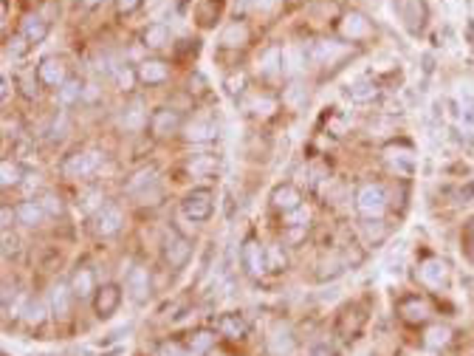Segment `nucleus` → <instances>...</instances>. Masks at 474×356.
Returning <instances> with one entry per match:
<instances>
[{
  "mask_svg": "<svg viewBox=\"0 0 474 356\" xmlns=\"http://www.w3.org/2000/svg\"><path fill=\"white\" fill-rule=\"evenodd\" d=\"M12 252H17V237H12L9 232L3 235V254L12 257Z\"/></svg>",
  "mask_w": 474,
  "mask_h": 356,
  "instance_id": "nucleus-46",
  "label": "nucleus"
},
{
  "mask_svg": "<svg viewBox=\"0 0 474 356\" xmlns=\"http://www.w3.org/2000/svg\"><path fill=\"white\" fill-rule=\"evenodd\" d=\"M37 80H40L42 85H49V88H62V85L68 82V74H65L62 60L45 57V60L37 65Z\"/></svg>",
  "mask_w": 474,
  "mask_h": 356,
  "instance_id": "nucleus-5",
  "label": "nucleus"
},
{
  "mask_svg": "<svg viewBox=\"0 0 474 356\" xmlns=\"http://www.w3.org/2000/svg\"><path fill=\"white\" fill-rule=\"evenodd\" d=\"M308 221H311V212L305 206L294 209V212H286V229H291V241H299L302 229H308Z\"/></svg>",
  "mask_w": 474,
  "mask_h": 356,
  "instance_id": "nucleus-25",
  "label": "nucleus"
},
{
  "mask_svg": "<svg viewBox=\"0 0 474 356\" xmlns=\"http://www.w3.org/2000/svg\"><path fill=\"white\" fill-rule=\"evenodd\" d=\"M266 254H269V252L260 246L257 241H246V246H243V266H246V272H249L251 277H260V274L269 269Z\"/></svg>",
  "mask_w": 474,
  "mask_h": 356,
  "instance_id": "nucleus-7",
  "label": "nucleus"
},
{
  "mask_svg": "<svg viewBox=\"0 0 474 356\" xmlns=\"http://www.w3.org/2000/svg\"><path fill=\"white\" fill-rule=\"evenodd\" d=\"M421 280L429 283V286H440V283L446 280V266L440 263V260H426L423 269H421Z\"/></svg>",
  "mask_w": 474,
  "mask_h": 356,
  "instance_id": "nucleus-27",
  "label": "nucleus"
},
{
  "mask_svg": "<svg viewBox=\"0 0 474 356\" xmlns=\"http://www.w3.org/2000/svg\"><path fill=\"white\" fill-rule=\"evenodd\" d=\"M373 224H375V221H373ZM373 224H364L367 237H370V241H382V237H384V226H382V221H378V226H373Z\"/></svg>",
  "mask_w": 474,
  "mask_h": 356,
  "instance_id": "nucleus-43",
  "label": "nucleus"
},
{
  "mask_svg": "<svg viewBox=\"0 0 474 356\" xmlns=\"http://www.w3.org/2000/svg\"><path fill=\"white\" fill-rule=\"evenodd\" d=\"M0 176H3V178H0V181H3V187L9 189L12 184H20V178H23V170L17 167L14 161H3V164H0Z\"/></svg>",
  "mask_w": 474,
  "mask_h": 356,
  "instance_id": "nucleus-34",
  "label": "nucleus"
},
{
  "mask_svg": "<svg viewBox=\"0 0 474 356\" xmlns=\"http://www.w3.org/2000/svg\"><path fill=\"white\" fill-rule=\"evenodd\" d=\"M269 351L274 356H288L294 353V337H291V331L286 325H277L271 331V337H269Z\"/></svg>",
  "mask_w": 474,
  "mask_h": 356,
  "instance_id": "nucleus-16",
  "label": "nucleus"
},
{
  "mask_svg": "<svg viewBox=\"0 0 474 356\" xmlns=\"http://www.w3.org/2000/svg\"><path fill=\"white\" fill-rule=\"evenodd\" d=\"M9 54H14V57H23L26 54V37H14V40H9Z\"/></svg>",
  "mask_w": 474,
  "mask_h": 356,
  "instance_id": "nucleus-41",
  "label": "nucleus"
},
{
  "mask_svg": "<svg viewBox=\"0 0 474 356\" xmlns=\"http://www.w3.org/2000/svg\"><path fill=\"white\" fill-rule=\"evenodd\" d=\"M243 74H232L229 80H226V88H229V93H237V91H243Z\"/></svg>",
  "mask_w": 474,
  "mask_h": 356,
  "instance_id": "nucleus-45",
  "label": "nucleus"
},
{
  "mask_svg": "<svg viewBox=\"0 0 474 356\" xmlns=\"http://www.w3.org/2000/svg\"><path fill=\"white\" fill-rule=\"evenodd\" d=\"M212 342H215V337H212L209 331H201V334L192 337V351H195V353H203V351L212 348Z\"/></svg>",
  "mask_w": 474,
  "mask_h": 356,
  "instance_id": "nucleus-37",
  "label": "nucleus"
},
{
  "mask_svg": "<svg viewBox=\"0 0 474 356\" xmlns=\"http://www.w3.org/2000/svg\"><path fill=\"white\" fill-rule=\"evenodd\" d=\"M155 356H186V348L181 342H161Z\"/></svg>",
  "mask_w": 474,
  "mask_h": 356,
  "instance_id": "nucleus-38",
  "label": "nucleus"
},
{
  "mask_svg": "<svg viewBox=\"0 0 474 356\" xmlns=\"http://www.w3.org/2000/svg\"><path fill=\"white\" fill-rule=\"evenodd\" d=\"M178 125H181V113L173 110V108H161L150 116V128H153L155 136H170V133L178 130Z\"/></svg>",
  "mask_w": 474,
  "mask_h": 356,
  "instance_id": "nucleus-9",
  "label": "nucleus"
},
{
  "mask_svg": "<svg viewBox=\"0 0 474 356\" xmlns=\"http://www.w3.org/2000/svg\"><path fill=\"white\" fill-rule=\"evenodd\" d=\"M127 294L138 305L147 302V297H150V274H147V269H141V266L130 269V274H127Z\"/></svg>",
  "mask_w": 474,
  "mask_h": 356,
  "instance_id": "nucleus-6",
  "label": "nucleus"
},
{
  "mask_svg": "<svg viewBox=\"0 0 474 356\" xmlns=\"http://www.w3.org/2000/svg\"><path fill=\"white\" fill-rule=\"evenodd\" d=\"M85 3H88V6H93V3H99V0H85Z\"/></svg>",
  "mask_w": 474,
  "mask_h": 356,
  "instance_id": "nucleus-52",
  "label": "nucleus"
},
{
  "mask_svg": "<svg viewBox=\"0 0 474 356\" xmlns=\"http://www.w3.org/2000/svg\"><path fill=\"white\" fill-rule=\"evenodd\" d=\"M274 108H277V102H274L271 97H266V99H254V102H251V110H254L257 116H269Z\"/></svg>",
  "mask_w": 474,
  "mask_h": 356,
  "instance_id": "nucleus-40",
  "label": "nucleus"
},
{
  "mask_svg": "<svg viewBox=\"0 0 474 356\" xmlns=\"http://www.w3.org/2000/svg\"><path fill=\"white\" fill-rule=\"evenodd\" d=\"M218 331L223 337H229V340H240V337H246L249 325H246V320L240 314H223L218 320Z\"/></svg>",
  "mask_w": 474,
  "mask_h": 356,
  "instance_id": "nucleus-20",
  "label": "nucleus"
},
{
  "mask_svg": "<svg viewBox=\"0 0 474 356\" xmlns=\"http://www.w3.org/2000/svg\"><path fill=\"white\" fill-rule=\"evenodd\" d=\"M17 215V212H12V206H3V229L9 232V226H12V218Z\"/></svg>",
  "mask_w": 474,
  "mask_h": 356,
  "instance_id": "nucleus-49",
  "label": "nucleus"
},
{
  "mask_svg": "<svg viewBox=\"0 0 474 356\" xmlns=\"http://www.w3.org/2000/svg\"><path fill=\"white\" fill-rule=\"evenodd\" d=\"M141 40H145L147 49H164V45L170 43V29L164 26V23H153V26L145 29Z\"/></svg>",
  "mask_w": 474,
  "mask_h": 356,
  "instance_id": "nucleus-24",
  "label": "nucleus"
},
{
  "mask_svg": "<svg viewBox=\"0 0 474 356\" xmlns=\"http://www.w3.org/2000/svg\"><path fill=\"white\" fill-rule=\"evenodd\" d=\"M449 337H452V331H449L446 325H435V328L426 331V345H429V348H443L449 342Z\"/></svg>",
  "mask_w": 474,
  "mask_h": 356,
  "instance_id": "nucleus-33",
  "label": "nucleus"
},
{
  "mask_svg": "<svg viewBox=\"0 0 474 356\" xmlns=\"http://www.w3.org/2000/svg\"><path fill=\"white\" fill-rule=\"evenodd\" d=\"M122 224H125V215H122V209L118 206H102L97 212V235H102V237L116 235L118 229H122Z\"/></svg>",
  "mask_w": 474,
  "mask_h": 356,
  "instance_id": "nucleus-8",
  "label": "nucleus"
},
{
  "mask_svg": "<svg viewBox=\"0 0 474 356\" xmlns=\"http://www.w3.org/2000/svg\"><path fill=\"white\" fill-rule=\"evenodd\" d=\"M99 198H102L99 193H90V195L85 198V209H93V206H97V201H99Z\"/></svg>",
  "mask_w": 474,
  "mask_h": 356,
  "instance_id": "nucleus-50",
  "label": "nucleus"
},
{
  "mask_svg": "<svg viewBox=\"0 0 474 356\" xmlns=\"http://www.w3.org/2000/svg\"><path fill=\"white\" fill-rule=\"evenodd\" d=\"M314 356H325V351H316V353H314Z\"/></svg>",
  "mask_w": 474,
  "mask_h": 356,
  "instance_id": "nucleus-53",
  "label": "nucleus"
},
{
  "mask_svg": "<svg viewBox=\"0 0 474 356\" xmlns=\"http://www.w3.org/2000/svg\"><path fill=\"white\" fill-rule=\"evenodd\" d=\"M387 158L395 164V167L401 164V170H404V173L412 170V153H410V150H401V153H398L395 147H390V150H387Z\"/></svg>",
  "mask_w": 474,
  "mask_h": 356,
  "instance_id": "nucleus-35",
  "label": "nucleus"
},
{
  "mask_svg": "<svg viewBox=\"0 0 474 356\" xmlns=\"http://www.w3.org/2000/svg\"><path fill=\"white\" fill-rule=\"evenodd\" d=\"M271 204L282 212H294L302 206V198H299V189L294 184H279L274 187V193H271Z\"/></svg>",
  "mask_w": 474,
  "mask_h": 356,
  "instance_id": "nucleus-11",
  "label": "nucleus"
},
{
  "mask_svg": "<svg viewBox=\"0 0 474 356\" xmlns=\"http://www.w3.org/2000/svg\"><path fill=\"white\" fill-rule=\"evenodd\" d=\"M186 170L192 176H209V173L218 170V158L215 156H195V158H189Z\"/></svg>",
  "mask_w": 474,
  "mask_h": 356,
  "instance_id": "nucleus-29",
  "label": "nucleus"
},
{
  "mask_svg": "<svg viewBox=\"0 0 474 356\" xmlns=\"http://www.w3.org/2000/svg\"><path fill=\"white\" fill-rule=\"evenodd\" d=\"M45 218H49V212H45L42 201H23L17 206V221L26 226H40Z\"/></svg>",
  "mask_w": 474,
  "mask_h": 356,
  "instance_id": "nucleus-15",
  "label": "nucleus"
},
{
  "mask_svg": "<svg viewBox=\"0 0 474 356\" xmlns=\"http://www.w3.org/2000/svg\"><path fill=\"white\" fill-rule=\"evenodd\" d=\"M82 93H85V88H82V82L79 80H68L62 88H60V105H74L79 97H82Z\"/></svg>",
  "mask_w": 474,
  "mask_h": 356,
  "instance_id": "nucleus-32",
  "label": "nucleus"
},
{
  "mask_svg": "<svg viewBox=\"0 0 474 356\" xmlns=\"http://www.w3.org/2000/svg\"><path fill=\"white\" fill-rule=\"evenodd\" d=\"M221 43L226 45V49H240V45L249 43V26L246 23H232V26L221 34Z\"/></svg>",
  "mask_w": 474,
  "mask_h": 356,
  "instance_id": "nucleus-23",
  "label": "nucleus"
},
{
  "mask_svg": "<svg viewBox=\"0 0 474 356\" xmlns=\"http://www.w3.org/2000/svg\"><path fill=\"white\" fill-rule=\"evenodd\" d=\"M99 153L97 150H77V153H71L65 161H62V176H68V178H85V176H90L93 170L99 167Z\"/></svg>",
  "mask_w": 474,
  "mask_h": 356,
  "instance_id": "nucleus-2",
  "label": "nucleus"
},
{
  "mask_svg": "<svg viewBox=\"0 0 474 356\" xmlns=\"http://www.w3.org/2000/svg\"><path fill=\"white\" fill-rule=\"evenodd\" d=\"M141 0H118V12H133Z\"/></svg>",
  "mask_w": 474,
  "mask_h": 356,
  "instance_id": "nucleus-48",
  "label": "nucleus"
},
{
  "mask_svg": "<svg viewBox=\"0 0 474 356\" xmlns=\"http://www.w3.org/2000/svg\"><path fill=\"white\" fill-rule=\"evenodd\" d=\"M212 209H215V204H212V193L209 189H195V193H189L184 201H181V212L189 218V221H206L212 215Z\"/></svg>",
  "mask_w": 474,
  "mask_h": 356,
  "instance_id": "nucleus-3",
  "label": "nucleus"
},
{
  "mask_svg": "<svg viewBox=\"0 0 474 356\" xmlns=\"http://www.w3.org/2000/svg\"><path fill=\"white\" fill-rule=\"evenodd\" d=\"M9 97V77H3V99Z\"/></svg>",
  "mask_w": 474,
  "mask_h": 356,
  "instance_id": "nucleus-51",
  "label": "nucleus"
},
{
  "mask_svg": "<svg viewBox=\"0 0 474 356\" xmlns=\"http://www.w3.org/2000/svg\"><path fill=\"white\" fill-rule=\"evenodd\" d=\"M68 311H71V289L60 283V286L51 289V314L57 320H62V317H68Z\"/></svg>",
  "mask_w": 474,
  "mask_h": 356,
  "instance_id": "nucleus-22",
  "label": "nucleus"
},
{
  "mask_svg": "<svg viewBox=\"0 0 474 356\" xmlns=\"http://www.w3.org/2000/svg\"><path fill=\"white\" fill-rule=\"evenodd\" d=\"M42 206H45V212H49V215H60V212H62V204H60V198H54V195L45 198Z\"/></svg>",
  "mask_w": 474,
  "mask_h": 356,
  "instance_id": "nucleus-44",
  "label": "nucleus"
},
{
  "mask_svg": "<svg viewBox=\"0 0 474 356\" xmlns=\"http://www.w3.org/2000/svg\"><path fill=\"white\" fill-rule=\"evenodd\" d=\"M257 68H260V74L269 77V80L277 77L282 71V49H279V45H271V49H266L263 54H260Z\"/></svg>",
  "mask_w": 474,
  "mask_h": 356,
  "instance_id": "nucleus-17",
  "label": "nucleus"
},
{
  "mask_svg": "<svg viewBox=\"0 0 474 356\" xmlns=\"http://www.w3.org/2000/svg\"><path fill=\"white\" fill-rule=\"evenodd\" d=\"M118 300H122V292H118L113 283H108L105 289H99L97 302H93V305H97V314H99V317H110L116 308H118Z\"/></svg>",
  "mask_w": 474,
  "mask_h": 356,
  "instance_id": "nucleus-18",
  "label": "nucleus"
},
{
  "mask_svg": "<svg viewBox=\"0 0 474 356\" xmlns=\"http://www.w3.org/2000/svg\"><path fill=\"white\" fill-rule=\"evenodd\" d=\"M71 292H74L77 297H88L93 292V269H79L74 274V280H71Z\"/></svg>",
  "mask_w": 474,
  "mask_h": 356,
  "instance_id": "nucleus-28",
  "label": "nucleus"
},
{
  "mask_svg": "<svg viewBox=\"0 0 474 356\" xmlns=\"http://www.w3.org/2000/svg\"><path fill=\"white\" fill-rule=\"evenodd\" d=\"M23 37L29 43H42L49 37V20H42L40 14H29L23 20Z\"/></svg>",
  "mask_w": 474,
  "mask_h": 356,
  "instance_id": "nucleus-21",
  "label": "nucleus"
},
{
  "mask_svg": "<svg viewBox=\"0 0 474 356\" xmlns=\"http://www.w3.org/2000/svg\"><path fill=\"white\" fill-rule=\"evenodd\" d=\"M42 320H45V305H42V302H29V308H26V322L40 325Z\"/></svg>",
  "mask_w": 474,
  "mask_h": 356,
  "instance_id": "nucleus-36",
  "label": "nucleus"
},
{
  "mask_svg": "<svg viewBox=\"0 0 474 356\" xmlns=\"http://www.w3.org/2000/svg\"><path fill=\"white\" fill-rule=\"evenodd\" d=\"M356 206L364 218H382L387 209V189L382 184H364L356 195Z\"/></svg>",
  "mask_w": 474,
  "mask_h": 356,
  "instance_id": "nucleus-1",
  "label": "nucleus"
},
{
  "mask_svg": "<svg viewBox=\"0 0 474 356\" xmlns=\"http://www.w3.org/2000/svg\"><path fill=\"white\" fill-rule=\"evenodd\" d=\"M150 187H155V167H141L127 178V193L138 195V198H147L150 195Z\"/></svg>",
  "mask_w": 474,
  "mask_h": 356,
  "instance_id": "nucleus-10",
  "label": "nucleus"
},
{
  "mask_svg": "<svg viewBox=\"0 0 474 356\" xmlns=\"http://www.w3.org/2000/svg\"><path fill=\"white\" fill-rule=\"evenodd\" d=\"M189 257H192V244H189L184 235L173 232L167 241H164V260H167V266L184 269L189 263Z\"/></svg>",
  "mask_w": 474,
  "mask_h": 356,
  "instance_id": "nucleus-4",
  "label": "nucleus"
},
{
  "mask_svg": "<svg viewBox=\"0 0 474 356\" xmlns=\"http://www.w3.org/2000/svg\"><path fill=\"white\" fill-rule=\"evenodd\" d=\"M345 54V49L339 43H330V40H319L316 45H314V60L316 62H334L336 57H342Z\"/></svg>",
  "mask_w": 474,
  "mask_h": 356,
  "instance_id": "nucleus-26",
  "label": "nucleus"
},
{
  "mask_svg": "<svg viewBox=\"0 0 474 356\" xmlns=\"http://www.w3.org/2000/svg\"><path fill=\"white\" fill-rule=\"evenodd\" d=\"M269 257H271V266L269 269H282V266H286V254H282L277 246L269 249Z\"/></svg>",
  "mask_w": 474,
  "mask_h": 356,
  "instance_id": "nucleus-42",
  "label": "nucleus"
},
{
  "mask_svg": "<svg viewBox=\"0 0 474 356\" xmlns=\"http://www.w3.org/2000/svg\"><path fill=\"white\" fill-rule=\"evenodd\" d=\"M342 34H345V37H353V40L367 37V34H370V23H367V17L359 14V12L345 14V20H342Z\"/></svg>",
  "mask_w": 474,
  "mask_h": 356,
  "instance_id": "nucleus-19",
  "label": "nucleus"
},
{
  "mask_svg": "<svg viewBox=\"0 0 474 356\" xmlns=\"http://www.w3.org/2000/svg\"><path fill=\"white\" fill-rule=\"evenodd\" d=\"M145 122H147V113H145V105H141L138 99L130 102L127 108H122V116H118V128L122 130L136 133V130L145 128Z\"/></svg>",
  "mask_w": 474,
  "mask_h": 356,
  "instance_id": "nucleus-13",
  "label": "nucleus"
},
{
  "mask_svg": "<svg viewBox=\"0 0 474 356\" xmlns=\"http://www.w3.org/2000/svg\"><path fill=\"white\" fill-rule=\"evenodd\" d=\"M401 314L410 322H421V320H426V305L421 302V297H407L401 302Z\"/></svg>",
  "mask_w": 474,
  "mask_h": 356,
  "instance_id": "nucleus-30",
  "label": "nucleus"
},
{
  "mask_svg": "<svg viewBox=\"0 0 474 356\" xmlns=\"http://www.w3.org/2000/svg\"><path fill=\"white\" fill-rule=\"evenodd\" d=\"M347 97L353 99V102H370V99H375L378 97V88L373 85V82H356V85H350L347 88Z\"/></svg>",
  "mask_w": 474,
  "mask_h": 356,
  "instance_id": "nucleus-31",
  "label": "nucleus"
},
{
  "mask_svg": "<svg viewBox=\"0 0 474 356\" xmlns=\"http://www.w3.org/2000/svg\"><path fill=\"white\" fill-rule=\"evenodd\" d=\"M133 80H136V74L130 68H118L116 71V85H118V91H130L133 88Z\"/></svg>",
  "mask_w": 474,
  "mask_h": 356,
  "instance_id": "nucleus-39",
  "label": "nucleus"
},
{
  "mask_svg": "<svg viewBox=\"0 0 474 356\" xmlns=\"http://www.w3.org/2000/svg\"><path fill=\"white\" fill-rule=\"evenodd\" d=\"M251 6L257 12H271L274 9V0H251Z\"/></svg>",
  "mask_w": 474,
  "mask_h": 356,
  "instance_id": "nucleus-47",
  "label": "nucleus"
},
{
  "mask_svg": "<svg viewBox=\"0 0 474 356\" xmlns=\"http://www.w3.org/2000/svg\"><path fill=\"white\" fill-rule=\"evenodd\" d=\"M218 136V125L212 122V119H195V122H189L184 128V139L186 141H209V139H215Z\"/></svg>",
  "mask_w": 474,
  "mask_h": 356,
  "instance_id": "nucleus-14",
  "label": "nucleus"
},
{
  "mask_svg": "<svg viewBox=\"0 0 474 356\" xmlns=\"http://www.w3.org/2000/svg\"><path fill=\"white\" fill-rule=\"evenodd\" d=\"M167 77H170V68L164 60H145L138 65V80L145 85H161L167 82Z\"/></svg>",
  "mask_w": 474,
  "mask_h": 356,
  "instance_id": "nucleus-12",
  "label": "nucleus"
}]
</instances>
